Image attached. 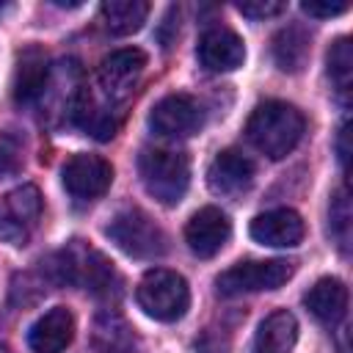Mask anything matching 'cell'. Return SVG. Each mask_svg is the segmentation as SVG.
<instances>
[{"mask_svg": "<svg viewBox=\"0 0 353 353\" xmlns=\"http://www.w3.org/2000/svg\"><path fill=\"white\" fill-rule=\"evenodd\" d=\"M19 163H22L19 143L11 135L0 132V179L8 176V174H14V171H19Z\"/></svg>", "mask_w": 353, "mask_h": 353, "instance_id": "25", "label": "cell"}, {"mask_svg": "<svg viewBox=\"0 0 353 353\" xmlns=\"http://www.w3.org/2000/svg\"><path fill=\"white\" fill-rule=\"evenodd\" d=\"M273 58L281 72H301L309 58V36L301 28H284L273 39Z\"/></svg>", "mask_w": 353, "mask_h": 353, "instance_id": "22", "label": "cell"}, {"mask_svg": "<svg viewBox=\"0 0 353 353\" xmlns=\"http://www.w3.org/2000/svg\"><path fill=\"white\" fill-rule=\"evenodd\" d=\"M74 339V317L66 306L44 312L28 331V345L33 353H63Z\"/></svg>", "mask_w": 353, "mask_h": 353, "instance_id": "16", "label": "cell"}, {"mask_svg": "<svg viewBox=\"0 0 353 353\" xmlns=\"http://www.w3.org/2000/svg\"><path fill=\"white\" fill-rule=\"evenodd\" d=\"M306 309L325 325H336L345 312H347V287L339 279H320L314 281V287H309V292L303 295Z\"/></svg>", "mask_w": 353, "mask_h": 353, "instance_id": "19", "label": "cell"}, {"mask_svg": "<svg viewBox=\"0 0 353 353\" xmlns=\"http://www.w3.org/2000/svg\"><path fill=\"white\" fill-rule=\"evenodd\" d=\"M143 69H146V55L138 47H124V50L105 55L99 63V72H97V80H99L105 99L108 102L127 99L135 91Z\"/></svg>", "mask_w": 353, "mask_h": 353, "instance_id": "8", "label": "cell"}, {"mask_svg": "<svg viewBox=\"0 0 353 353\" xmlns=\"http://www.w3.org/2000/svg\"><path fill=\"white\" fill-rule=\"evenodd\" d=\"M105 234L132 259H157L168 248L163 229L138 207H127L116 212L105 226Z\"/></svg>", "mask_w": 353, "mask_h": 353, "instance_id": "5", "label": "cell"}, {"mask_svg": "<svg viewBox=\"0 0 353 353\" xmlns=\"http://www.w3.org/2000/svg\"><path fill=\"white\" fill-rule=\"evenodd\" d=\"M47 273L58 284L83 287L91 295L105 298V301H116L121 295V276L113 268V262L102 251H97L80 240H72L66 248L52 254Z\"/></svg>", "mask_w": 353, "mask_h": 353, "instance_id": "1", "label": "cell"}, {"mask_svg": "<svg viewBox=\"0 0 353 353\" xmlns=\"http://www.w3.org/2000/svg\"><path fill=\"white\" fill-rule=\"evenodd\" d=\"M290 276H292V262L287 259H245L223 270L215 279V287L221 295L234 298L243 292L279 290Z\"/></svg>", "mask_w": 353, "mask_h": 353, "instance_id": "6", "label": "cell"}, {"mask_svg": "<svg viewBox=\"0 0 353 353\" xmlns=\"http://www.w3.org/2000/svg\"><path fill=\"white\" fill-rule=\"evenodd\" d=\"M237 11L248 19H268V17L281 14L284 3H270V0H265V3H237Z\"/></svg>", "mask_w": 353, "mask_h": 353, "instance_id": "26", "label": "cell"}, {"mask_svg": "<svg viewBox=\"0 0 353 353\" xmlns=\"http://www.w3.org/2000/svg\"><path fill=\"white\" fill-rule=\"evenodd\" d=\"M149 127L163 138H190L204 127V110L188 94H168L152 108Z\"/></svg>", "mask_w": 353, "mask_h": 353, "instance_id": "9", "label": "cell"}, {"mask_svg": "<svg viewBox=\"0 0 353 353\" xmlns=\"http://www.w3.org/2000/svg\"><path fill=\"white\" fill-rule=\"evenodd\" d=\"M0 353H14V350H11L8 345H0Z\"/></svg>", "mask_w": 353, "mask_h": 353, "instance_id": "29", "label": "cell"}, {"mask_svg": "<svg viewBox=\"0 0 353 353\" xmlns=\"http://www.w3.org/2000/svg\"><path fill=\"white\" fill-rule=\"evenodd\" d=\"M83 83H80V66L77 61H61L55 69H50V80L41 91L39 105H44V116L55 124L74 116V108L83 97Z\"/></svg>", "mask_w": 353, "mask_h": 353, "instance_id": "10", "label": "cell"}, {"mask_svg": "<svg viewBox=\"0 0 353 353\" xmlns=\"http://www.w3.org/2000/svg\"><path fill=\"white\" fill-rule=\"evenodd\" d=\"M41 218V193L36 185L14 188L0 204V237L11 245H25Z\"/></svg>", "mask_w": 353, "mask_h": 353, "instance_id": "7", "label": "cell"}, {"mask_svg": "<svg viewBox=\"0 0 353 353\" xmlns=\"http://www.w3.org/2000/svg\"><path fill=\"white\" fill-rule=\"evenodd\" d=\"M229 237H232V221L218 207H201L185 226V243L201 259L215 256L229 243Z\"/></svg>", "mask_w": 353, "mask_h": 353, "instance_id": "13", "label": "cell"}, {"mask_svg": "<svg viewBox=\"0 0 353 353\" xmlns=\"http://www.w3.org/2000/svg\"><path fill=\"white\" fill-rule=\"evenodd\" d=\"M309 17H336L347 11V3H303L301 6Z\"/></svg>", "mask_w": 353, "mask_h": 353, "instance_id": "27", "label": "cell"}, {"mask_svg": "<svg viewBox=\"0 0 353 353\" xmlns=\"http://www.w3.org/2000/svg\"><path fill=\"white\" fill-rule=\"evenodd\" d=\"M196 55L204 69L210 72H232L243 66L245 61V44L243 39L229 28H210L201 33Z\"/></svg>", "mask_w": 353, "mask_h": 353, "instance_id": "15", "label": "cell"}, {"mask_svg": "<svg viewBox=\"0 0 353 353\" xmlns=\"http://www.w3.org/2000/svg\"><path fill=\"white\" fill-rule=\"evenodd\" d=\"M50 80V66H47V55L41 47H28L22 50L19 61H17V72H14V99L17 105H39L41 91Z\"/></svg>", "mask_w": 353, "mask_h": 353, "instance_id": "17", "label": "cell"}, {"mask_svg": "<svg viewBox=\"0 0 353 353\" xmlns=\"http://www.w3.org/2000/svg\"><path fill=\"white\" fill-rule=\"evenodd\" d=\"M91 345L97 353H132L135 350L132 325L116 309H102L91 325Z\"/></svg>", "mask_w": 353, "mask_h": 353, "instance_id": "18", "label": "cell"}, {"mask_svg": "<svg viewBox=\"0 0 353 353\" xmlns=\"http://www.w3.org/2000/svg\"><path fill=\"white\" fill-rule=\"evenodd\" d=\"M306 130V119L303 113L290 105V102H279V99H268L259 102L245 124V135L248 141L270 160H281L287 157L303 138Z\"/></svg>", "mask_w": 353, "mask_h": 353, "instance_id": "2", "label": "cell"}, {"mask_svg": "<svg viewBox=\"0 0 353 353\" xmlns=\"http://www.w3.org/2000/svg\"><path fill=\"white\" fill-rule=\"evenodd\" d=\"M135 298H138V306L154 317V320H163V323H174L179 320L188 306H190V290H188V281L174 273V270H165V268H152L143 273V279L138 281V290H135Z\"/></svg>", "mask_w": 353, "mask_h": 353, "instance_id": "4", "label": "cell"}, {"mask_svg": "<svg viewBox=\"0 0 353 353\" xmlns=\"http://www.w3.org/2000/svg\"><path fill=\"white\" fill-rule=\"evenodd\" d=\"M350 74H353V55H350V39L342 36L328 50V77L336 85V94L347 99L350 91Z\"/></svg>", "mask_w": 353, "mask_h": 353, "instance_id": "23", "label": "cell"}, {"mask_svg": "<svg viewBox=\"0 0 353 353\" xmlns=\"http://www.w3.org/2000/svg\"><path fill=\"white\" fill-rule=\"evenodd\" d=\"M61 176H63V188L74 199L91 201V199H99L110 188V182H113V165L105 157H99V154L80 152V154H72L66 160Z\"/></svg>", "mask_w": 353, "mask_h": 353, "instance_id": "11", "label": "cell"}, {"mask_svg": "<svg viewBox=\"0 0 353 353\" xmlns=\"http://www.w3.org/2000/svg\"><path fill=\"white\" fill-rule=\"evenodd\" d=\"M254 176H256V168L254 163L237 152V149H223L212 157L210 168H207V185L215 196H223V199H237L243 193L251 190L254 185Z\"/></svg>", "mask_w": 353, "mask_h": 353, "instance_id": "12", "label": "cell"}, {"mask_svg": "<svg viewBox=\"0 0 353 353\" xmlns=\"http://www.w3.org/2000/svg\"><path fill=\"white\" fill-rule=\"evenodd\" d=\"M295 339H298L295 314L287 309H276L273 314H268L259 323L256 339H254V353H292Z\"/></svg>", "mask_w": 353, "mask_h": 353, "instance_id": "20", "label": "cell"}, {"mask_svg": "<svg viewBox=\"0 0 353 353\" xmlns=\"http://www.w3.org/2000/svg\"><path fill=\"white\" fill-rule=\"evenodd\" d=\"M251 237L259 245H270V248H292L303 240V218L290 210V207H279V210H268L262 215H256L251 221Z\"/></svg>", "mask_w": 353, "mask_h": 353, "instance_id": "14", "label": "cell"}, {"mask_svg": "<svg viewBox=\"0 0 353 353\" xmlns=\"http://www.w3.org/2000/svg\"><path fill=\"white\" fill-rule=\"evenodd\" d=\"M149 17V3L143 0H108L102 3V19L110 33L116 36H130L143 28Z\"/></svg>", "mask_w": 353, "mask_h": 353, "instance_id": "21", "label": "cell"}, {"mask_svg": "<svg viewBox=\"0 0 353 353\" xmlns=\"http://www.w3.org/2000/svg\"><path fill=\"white\" fill-rule=\"evenodd\" d=\"M331 234H334L339 251L347 254V248H350V201H347L345 190H339L331 201Z\"/></svg>", "mask_w": 353, "mask_h": 353, "instance_id": "24", "label": "cell"}, {"mask_svg": "<svg viewBox=\"0 0 353 353\" xmlns=\"http://www.w3.org/2000/svg\"><path fill=\"white\" fill-rule=\"evenodd\" d=\"M347 132H350V127H347V124H342V130H339V141H336L339 163H342V168H345V171H347Z\"/></svg>", "mask_w": 353, "mask_h": 353, "instance_id": "28", "label": "cell"}, {"mask_svg": "<svg viewBox=\"0 0 353 353\" xmlns=\"http://www.w3.org/2000/svg\"><path fill=\"white\" fill-rule=\"evenodd\" d=\"M138 174L146 193L165 207L179 204L190 185V163L176 149H163V146L143 149L138 154Z\"/></svg>", "mask_w": 353, "mask_h": 353, "instance_id": "3", "label": "cell"}]
</instances>
